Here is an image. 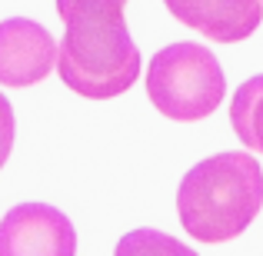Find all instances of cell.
Segmentation results:
<instances>
[{
    "label": "cell",
    "mask_w": 263,
    "mask_h": 256,
    "mask_svg": "<svg viewBox=\"0 0 263 256\" xmlns=\"http://www.w3.org/2000/svg\"><path fill=\"white\" fill-rule=\"evenodd\" d=\"M123 7V0H67L57 7L67 27L57 47V73L87 100H114L140 77L143 60Z\"/></svg>",
    "instance_id": "obj_1"
},
{
    "label": "cell",
    "mask_w": 263,
    "mask_h": 256,
    "mask_svg": "<svg viewBox=\"0 0 263 256\" xmlns=\"http://www.w3.org/2000/svg\"><path fill=\"white\" fill-rule=\"evenodd\" d=\"M263 210V170L253 153L223 150L183 173L177 213L200 243H230Z\"/></svg>",
    "instance_id": "obj_2"
},
{
    "label": "cell",
    "mask_w": 263,
    "mask_h": 256,
    "mask_svg": "<svg viewBox=\"0 0 263 256\" xmlns=\"http://www.w3.org/2000/svg\"><path fill=\"white\" fill-rule=\"evenodd\" d=\"M227 77L203 44H170L147 64V96L167 120L197 123L223 103Z\"/></svg>",
    "instance_id": "obj_3"
},
{
    "label": "cell",
    "mask_w": 263,
    "mask_h": 256,
    "mask_svg": "<svg viewBox=\"0 0 263 256\" xmlns=\"http://www.w3.org/2000/svg\"><path fill=\"white\" fill-rule=\"evenodd\" d=\"M0 256H77V230L50 203H17L0 220Z\"/></svg>",
    "instance_id": "obj_4"
},
{
    "label": "cell",
    "mask_w": 263,
    "mask_h": 256,
    "mask_svg": "<svg viewBox=\"0 0 263 256\" xmlns=\"http://www.w3.org/2000/svg\"><path fill=\"white\" fill-rule=\"evenodd\" d=\"M57 67V40L30 17H7L0 24V84L33 87Z\"/></svg>",
    "instance_id": "obj_5"
},
{
    "label": "cell",
    "mask_w": 263,
    "mask_h": 256,
    "mask_svg": "<svg viewBox=\"0 0 263 256\" xmlns=\"http://www.w3.org/2000/svg\"><path fill=\"white\" fill-rule=\"evenodd\" d=\"M183 27L213 44H240L263 20V0H163Z\"/></svg>",
    "instance_id": "obj_6"
},
{
    "label": "cell",
    "mask_w": 263,
    "mask_h": 256,
    "mask_svg": "<svg viewBox=\"0 0 263 256\" xmlns=\"http://www.w3.org/2000/svg\"><path fill=\"white\" fill-rule=\"evenodd\" d=\"M230 127L243 147L263 153V73L243 80V84L233 90Z\"/></svg>",
    "instance_id": "obj_7"
},
{
    "label": "cell",
    "mask_w": 263,
    "mask_h": 256,
    "mask_svg": "<svg viewBox=\"0 0 263 256\" xmlns=\"http://www.w3.org/2000/svg\"><path fill=\"white\" fill-rule=\"evenodd\" d=\"M114 256H200L197 250H190L186 243H180L177 237L154 226H140V230H130L120 237Z\"/></svg>",
    "instance_id": "obj_8"
},
{
    "label": "cell",
    "mask_w": 263,
    "mask_h": 256,
    "mask_svg": "<svg viewBox=\"0 0 263 256\" xmlns=\"http://www.w3.org/2000/svg\"><path fill=\"white\" fill-rule=\"evenodd\" d=\"M13 133H17V120H13V107L4 93H0V170H4L7 156L13 150Z\"/></svg>",
    "instance_id": "obj_9"
},
{
    "label": "cell",
    "mask_w": 263,
    "mask_h": 256,
    "mask_svg": "<svg viewBox=\"0 0 263 256\" xmlns=\"http://www.w3.org/2000/svg\"><path fill=\"white\" fill-rule=\"evenodd\" d=\"M64 4H67V0H57V7H64ZM123 4H127V0H123Z\"/></svg>",
    "instance_id": "obj_10"
}]
</instances>
